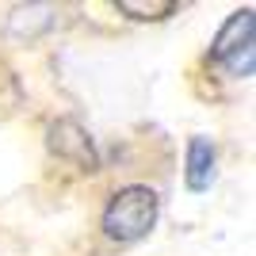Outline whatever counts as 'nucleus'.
<instances>
[{"mask_svg":"<svg viewBox=\"0 0 256 256\" xmlns=\"http://www.w3.org/2000/svg\"><path fill=\"white\" fill-rule=\"evenodd\" d=\"M157 214H160V199L153 188L146 184H130L122 192L111 195V203L104 210V234L118 245L126 241H142L157 226Z\"/></svg>","mask_w":256,"mask_h":256,"instance_id":"1","label":"nucleus"},{"mask_svg":"<svg viewBox=\"0 0 256 256\" xmlns=\"http://www.w3.org/2000/svg\"><path fill=\"white\" fill-rule=\"evenodd\" d=\"M210 58L222 65L230 76H252L256 69V12L241 8L222 23V31L210 42Z\"/></svg>","mask_w":256,"mask_h":256,"instance_id":"2","label":"nucleus"},{"mask_svg":"<svg viewBox=\"0 0 256 256\" xmlns=\"http://www.w3.org/2000/svg\"><path fill=\"white\" fill-rule=\"evenodd\" d=\"M46 142H50V150L58 153V157L69 160V164H76L80 172H96L100 168L96 142H92V134H88L76 118H58L50 126V134H46Z\"/></svg>","mask_w":256,"mask_h":256,"instance_id":"3","label":"nucleus"},{"mask_svg":"<svg viewBox=\"0 0 256 256\" xmlns=\"http://www.w3.org/2000/svg\"><path fill=\"white\" fill-rule=\"evenodd\" d=\"M184 180L192 192H206L214 184V142L210 138H192L188 142V168H184Z\"/></svg>","mask_w":256,"mask_h":256,"instance_id":"4","label":"nucleus"},{"mask_svg":"<svg viewBox=\"0 0 256 256\" xmlns=\"http://www.w3.org/2000/svg\"><path fill=\"white\" fill-rule=\"evenodd\" d=\"M118 12L130 20H164L176 12V0H118Z\"/></svg>","mask_w":256,"mask_h":256,"instance_id":"5","label":"nucleus"}]
</instances>
